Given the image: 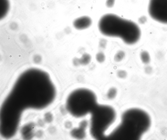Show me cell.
Instances as JSON below:
<instances>
[{
	"label": "cell",
	"instance_id": "obj_1",
	"mask_svg": "<svg viewBox=\"0 0 167 140\" xmlns=\"http://www.w3.org/2000/svg\"><path fill=\"white\" fill-rule=\"evenodd\" d=\"M57 90L51 76L43 70L30 68L19 75L5 97L1 109V129L16 134L23 113L48 107L56 97Z\"/></svg>",
	"mask_w": 167,
	"mask_h": 140
},
{
	"label": "cell",
	"instance_id": "obj_2",
	"mask_svg": "<svg viewBox=\"0 0 167 140\" xmlns=\"http://www.w3.org/2000/svg\"><path fill=\"white\" fill-rule=\"evenodd\" d=\"M98 27L102 35L120 38L129 45L137 43L141 36L140 28L136 24L113 14H107L102 17Z\"/></svg>",
	"mask_w": 167,
	"mask_h": 140
},
{
	"label": "cell",
	"instance_id": "obj_3",
	"mask_svg": "<svg viewBox=\"0 0 167 140\" xmlns=\"http://www.w3.org/2000/svg\"><path fill=\"white\" fill-rule=\"evenodd\" d=\"M121 115L125 118V130L128 131L129 138L139 139L149 129L151 125V118L144 110L132 108L126 110Z\"/></svg>",
	"mask_w": 167,
	"mask_h": 140
},
{
	"label": "cell",
	"instance_id": "obj_4",
	"mask_svg": "<svg viewBox=\"0 0 167 140\" xmlns=\"http://www.w3.org/2000/svg\"><path fill=\"white\" fill-rule=\"evenodd\" d=\"M148 11L154 20L167 24V0H150Z\"/></svg>",
	"mask_w": 167,
	"mask_h": 140
},
{
	"label": "cell",
	"instance_id": "obj_5",
	"mask_svg": "<svg viewBox=\"0 0 167 140\" xmlns=\"http://www.w3.org/2000/svg\"><path fill=\"white\" fill-rule=\"evenodd\" d=\"M121 95L119 89L115 86L109 87L103 94V101L102 102L112 104L118 100Z\"/></svg>",
	"mask_w": 167,
	"mask_h": 140
},
{
	"label": "cell",
	"instance_id": "obj_6",
	"mask_svg": "<svg viewBox=\"0 0 167 140\" xmlns=\"http://www.w3.org/2000/svg\"><path fill=\"white\" fill-rule=\"evenodd\" d=\"M92 24L91 18L89 16H83L75 19L73 21V25L76 29L82 30L89 28Z\"/></svg>",
	"mask_w": 167,
	"mask_h": 140
},
{
	"label": "cell",
	"instance_id": "obj_7",
	"mask_svg": "<svg viewBox=\"0 0 167 140\" xmlns=\"http://www.w3.org/2000/svg\"><path fill=\"white\" fill-rule=\"evenodd\" d=\"M10 8L9 0H0V18H4L8 14Z\"/></svg>",
	"mask_w": 167,
	"mask_h": 140
},
{
	"label": "cell",
	"instance_id": "obj_8",
	"mask_svg": "<svg viewBox=\"0 0 167 140\" xmlns=\"http://www.w3.org/2000/svg\"><path fill=\"white\" fill-rule=\"evenodd\" d=\"M92 57L89 54H83L81 58L79 59L80 66H86L89 64L91 61Z\"/></svg>",
	"mask_w": 167,
	"mask_h": 140
},
{
	"label": "cell",
	"instance_id": "obj_9",
	"mask_svg": "<svg viewBox=\"0 0 167 140\" xmlns=\"http://www.w3.org/2000/svg\"><path fill=\"white\" fill-rule=\"evenodd\" d=\"M141 60L143 63L148 64L151 61V57L149 53L146 51H142L140 54Z\"/></svg>",
	"mask_w": 167,
	"mask_h": 140
},
{
	"label": "cell",
	"instance_id": "obj_10",
	"mask_svg": "<svg viewBox=\"0 0 167 140\" xmlns=\"http://www.w3.org/2000/svg\"><path fill=\"white\" fill-rule=\"evenodd\" d=\"M125 54L123 51L120 50L117 52L114 57V61L116 62H121L125 58Z\"/></svg>",
	"mask_w": 167,
	"mask_h": 140
},
{
	"label": "cell",
	"instance_id": "obj_11",
	"mask_svg": "<svg viewBox=\"0 0 167 140\" xmlns=\"http://www.w3.org/2000/svg\"><path fill=\"white\" fill-rule=\"evenodd\" d=\"M116 76L119 79L125 80L127 78L128 74L127 71L125 70L120 69L116 72Z\"/></svg>",
	"mask_w": 167,
	"mask_h": 140
},
{
	"label": "cell",
	"instance_id": "obj_12",
	"mask_svg": "<svg viewBox=\"0 0 167 140\" xmlns=\"http://www.w3.org/2000/svg\"><path fill=\"white\" fill-rule=\"evenodd\" d=\"M96 59L98 62L100 64L102 63L105 61V55L102 52H99L96 55Z\"/></svg>",
	"mask_w": 167,
	"mask_h": 140
},
{
	"label": "cell",
	"instance_id": "obj_13",
	"mask_svg": "<svg viewBox=\"0 0 167 140\" xmlns=\"http://www.w3.org/2000/svg\"><path fill=\"white\" fill-rule=\"evenodd\" d=\"M100 46L102 49H104L106 47L107 41L106 40L101 39L99 43Z\"/></svg>",
	"mask_w": 167,
	"mask_h": 140
},
{
	"label": "cell",
	"instance_id": "obj_14",
	"mask_svg": "<svg viewBox=\"0 0 167 140\" xmlns=\"http://www.w3.org/2000/svg\"><path fill=\"white\" fill-rule=\"evenodd\" d=\"M114 0H107V5L109 7H111L114 5Z\"/></svg>",
	"mask_w": 167,
	"mask_h": 140
}]
</instances>
